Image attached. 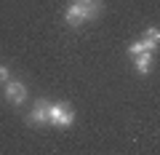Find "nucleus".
<instances>
[{"mask_svg": "<svg viewBox=\"0 0 160 155\" xmlns=\"http://www.w3.org/2000/svg\"><path fill=\"white\" fill-rule=\"evenodd\" d=\"M128 54H131V56H136V54H144V43L139 40V43H131V46H128Z\"/></svg>", "mask_w": 160, "mask_h": 155, "instance_id": "nucleus-8", "label": "nucleus"}, {"mask_svg": "<svg viewBox=\"0 0 160 155\" xmlns=\"http://www.w3.org/2000/svg\"><path fill=\"white\" fill-rule=\"evenodd\" d=\"M48 123L67 128V126L75 123V112L69 107H64V104H51V107H48Z\"/></svg>", "mask_w": 160, "mask_h": 155, "instance_id": "nucleus-1", "label": "nucleus"}, {"mask_svg": "<svg viewBox=\"0 0 160 155\" xmlns=\"http://www.w3.org/2000/svg\"><path fill=\"white\" fill-rule=\"evenodd\" d=\"M6 99L11 104H22L27 99V86L24 83H16V80H8L6 83Z\"/></svg>", "mask_w": 160, "mask_h": 155, "instance_id": "nucleus-3", "label": "nucleus"}, {"mask_svg": "<svg viewBox=\"0 0 160 155\" xmlns=\"http://www.w3.org/2000/svg\"><path fill=\"white\" fill-rule=\"evenodd\" d=\"M144 40H149V43H158V40H160V29H158V27H149L147 32H144Z\"/></svg>", "mask_w": 160, "mask_h": 155, "instance_id": "nucleus-7", "label": "nucleus"}, {"mask_svg": "<svg viewBox=\"0 0 160 155\" xmlns=\"http://www.w3.org/2000/svg\"><path fill=\"white\" fill-rule=\"evenodd\" d=\"M48 107H51V104H48L46 99H38L35 107H32V112H29V123H35V126L48 123Z\"/></svg>", "mask_w": 160, "mask_h": 155, "instance_id": "nucleus-4", "label": "nucleus"}, {"mask_svg": "<svg viewBox=\"0 0 160 155\" xmlns=\"http://www.w3.org/2000/svg\"><path fill=\"white\" fill-rule=\"evenodd\" d=\"M72 3H80V6H86V8H91L93 13H102V0H72Z\"/></svg>", "mask_w": 160, "mask_h": 155, "instance_id": "nucleus-6", "label": "nucleus"}, {"mask_svg": "<svg viewBox=\"0 0 160 155\" xmlns=\"http://www.w3.org/2000/svg\"><path fill=\"white\" fill-rule=\"evenodd\" d=\"M8 80H11V70L0 64V83H8Z\"/></svg>", "mask_w": 160, "mask_h": 155, "instance_id": "nucleus-9", "label": "nucleus"}, {"mask_svg": "<svg viewBox=\"0 0 160 155\" xmlns=\"http://www.w3.org/2000/svg\"><path fill=\"white\" fill-rule=\"evenodd\" d=\"M152 54H147V51H144V54H136V56H133V67H136V72L139 75H147L149 72V67H152Z\"/></svg>", "mask_w": 160, "mask_h": 155, "instance_id": "nucleus-5", "label": "nucleus"}, {"mask_svg": "<svg viewBox=\"0 0 160 155\" xmlns=\"http://www.w3.org/2000/svg\"><path fill=\"white\" fill-rule=\"evenodd\" d=\"M64 19H67L69 27H80V24L88 22V19H96V13H93L91 8L80 6V3H69V8H67V13H64Z\"/></svg>", "mask_w": 160, "mask_h": 155, "instance_id": "nucleus-2", "label": "nucleus"}]
</instances>
